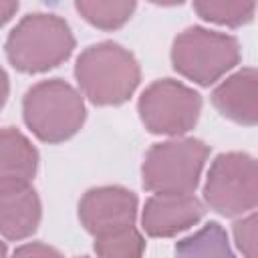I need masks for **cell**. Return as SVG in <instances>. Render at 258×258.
I'll list each match as a JSON object with an SVG mask.
<instances>
[{
    "mask_svg": "<svg viewBox=\"0 0 258 258\" xmlns=\"http://www.w3.org/2000/svg\"><path fill=\"white\" fill-rule=\"evenodd\" d=\"M75 77L91 103L121 105L135 93L141 69L133 52L113 40H103L79 54Z\"/></svg>",
    "mask_w": 258,
    "mask_h": 258,
    "instance_id": "1",
    "label": "cell"
},
{
    "mask_svg": "<svg viewBox=\"0 0 258 258\" xmlns=\"http://www.w3.org/2000/svg\"><path fill=\"white\" fill-rule=\"evenodd\" d=\"M75 36L56 14H26L6 38V56L22 73H44L71 56Z\"/></svg>",
    "mask_w": 258,
    "mask_h": 258,
    "instance_id": "2",
    "label": "cell"
},
{
    "mask_svg": "<svg viewBox=\"0 0 258 258\" xmlns=\"http://www.w3.org/2000/svg\"><path fill=\"white\" fill-rule=\"evenodd\" d=\"M22 113L28 129L46 143L67 141L85 123L83 97L62 79L32 85L24 95Z\"/></svg>",
    "mask_w": 258,
    "mask_h": 258,
    "instance_id": "3",
    "label": "cell"
},
{
    "mask_svg": "<svg viewBox=\"0 0 258 258\" xmlns=\"http://www.w3.org/2000/svg\"><path fill=\"white\" fill-rule=\"evenodd\" d=\"M210 147L194 137L155 143L141 165L143 187L155 194H194Z\"/></svg>",
    "mask_w": 258,
    "mask_h": 258,
    "instance_id": "4",
    "label": "cell"
},
{
    "mask_svg": "<svg viewBox=\"0 0 258 258\" xmlns=\"http://www.w3.org/2000/svg\"><path fill=\"white\" fill-rule=\"evenodd\" d=\"M240 60V44L234 36L189 26L179 32L171 46L173 69L185 79L208 87L234 69Z\"/></svg>",
    "mask_w": 258,
    "mask_h": 258,
    "instance_id": "5",
    "label": "cell"
},
{
    "mask_svg": "<svg viewBox=\"0 0 258 258\" xmlns=\"http://www.w3.org/2000/svg\"><path fill=\"white\" fill-rule=\"evenodd\" d=\"M204 200L214 212L228 218L254 210L258 202V169L254 157L240 151L220 153L208 171Z\"/></svg>",
    "mask_w": 258,
    "mask_h": 258,
    "instance_id": "6",
    "label": "cell"
},
{
    "mask_svg": "<svg viewBox=\"0 0 258 258\" xmlns=\"http://www.w3.org/2000/svg\"><path fill=\"white\" fill-rule=\"evenodd\" d=\"M137 109L145 129L157 135L177 137L196 127L202 111V97L179 81L161 79L141 93Z\"/></svg>",
    "mask_w": 258,
    "mask_h": 258,
    "instance_id": "7",
    "label": "cell"
},
{
    "mask_svg": "<svg viewBox=\"0 0 258 258\" xmlns=\"http://www.w3.org/2000/svg\"><path fill=\"white\" fill-rule=\"evenodd\" d=\"M79 218L95 238L129 228L137 218V196L121 185L93 187L79 202Z\"/></svg>",
    "mask_w": 258,
    "mask_h": 258,
    "instance_id": "8",
    "label": "cell"
},
{
    "mask_svg": "<svg viewBox=\"0 0 258 258\" xmlns=\"http://www.w3.org/2000/svg\"><path fill=\"white\" fill-rule=\"evenodd\" d=\"M204 204L194 194H155L143 208V230L153 238H169L198 224Z\"/></svg>",
    "mask_w": 258,
    "mask_h": 258,
    "instance_id": "9",
    "label": "cell"
},
{
    "mask_svg": "<svg viewBox=\"0 0 258 258\" xmlns=\"http://www.w3.org/2000/svg\"><path fill=\"white\" fill-rule=\"evenodd\" d=\"M42 206L28 181L0 183V234L8 240H22L36 232Z\"/></svg>",
    "mask_w": 258,
    "mask_h": 258,
    "instance_id": "10",
    "label": "cell"
},
{
    "mask_svg": "<svg viewBox=\"0 0 258 258\" xmlns=\"http://www.w3.org/2000/svg\"><path fill=\"white\" fill-rule=\"evenodd\" d=\"M214 107L228 119L240 125H256L258 121V73L246 67L226 81H222L212 93Z\"/></svg>",
    "mask_w": 258,
    "mask_h": 258,
    "instance_id": "11",
    "label": "cell"
},
{
    "mask_svg": "<svg viewBox=\"0 0 258 258\" xmlns=\"http://www.w3.org/2000/svg\"><path fill=\"white\" fill-rule=\"evenodd\" d=\"M38 151L14 127H0V183L28 181L36 175Z\"/></svg>",
    "mask_w": 258,
    "mask_h": 258,
    "instance_id": "12",
    "label": "cell"
},
{
    "mask_svg": "<svg viewBox=\"0 0 258 258\" xmlns=\"http://www.w3.org/2000/svg\"><path fill=\"white\" fill-rule=\"evenodd\" d=\"M175 258H236L224 228L218 222L206 224L202 230L175 244Z\"/></svg>",
    "mask_w": 258,
    "mask_h": 258,
    "instance_id": "13",
    "label": "cell"
},
{
    "mask_svg": "<svg viewBox=\"0 0 258 258\" xmlns=\"http://www.w3.org/2000/svg\"><path fill=\"white\" fill-rule=\"evenodd\" d=\"M75 8L79 10V14L91 22L97 28H105V30H113L123 26L133 10H135V2H95V0H79L75 4Z\"/></svg>",
    "mask_w": 258,
    "mask_h": 258,
    "instance_id": "14",
    "label": "cell"
},
{
    "mask_svg": "<svg viewBox=\"0 0 258 258\" xmlns=\"http://www.w3.org/2000/svg\"><path fill=\"white\" fill-rule=\"evenodd\" d=\"M145 240L133 228H123L95 238L97 258H143Z\"/></svg>",
    "mask_w": 258,
    "mask_h": 258,
    "instance_id": "15",
    "label": "cell"
},
{
    "mask_svg": "<svg viewBox=\"0 0 258 258\" xmlns=\"http://www.w3.org/2000/svg\"><path fill=\"white\" fill-rule=\"evenodd\" d=\"M194 10L210 22L240 26L252 20L256 4L254 2H194Z\"/></svg>",
    "mask_w": 258,
    "mask_h": 258,
    "instance_id": "16",
    "label": "cell"
},
{
    "mask_svg": "<svg viewBox=\"0 0 258 258\" xmlns=\"http://www.w3.org/2000/svg\"><path fill=\"white\" fill-rule=\"evenodd\" d=\"M234 238L244 258H256V214H250L234 224Z\"/></svg>",
    "mask_w": 258,
    "mask_h": 258,
    "instance_id": "17",
    "label": "cell"
},
{
    "mask_svg": "<svg viewBox=\"0 0 258 258\" xmlns=\"http://www.w3.org/2000/svg\"><path fill=\"white\" fill-rule=\"evenodd\" d=\"M10 258H62V256L58 250H54L48 244L30 242V244H22L20 248H16Z\"/></svg>",
    "mask_w": 258,
    "mask_h": 258,
    "instance_id": "18",
    "label": "cell"
},
{
    "mask_svg": "<svg viewBox=\"0 0 258 258\" xmlns=\"http://www.w3.org/2000/svg\"><path fill=\"white\" fill-rule=\"evenodd\" d=\"M16 10H18V2H4V0H0V26L6 24L14 16Z\"/></svg>",
    "mask_w": 258,
    "mask_h": 258,
    "instance_id": "19",
    "label": "cell"
},
{
    "mask_svg": "<svg viewBox=\"0 0 258 258\" xmlns=\"http://www.w3.org/2000/svg\"><path fill=\"white\" fill-rule=\"evenodd\" d=\"M8 91H10L8 75H6V71L0 67V109L4 107V103H6V99H8Z\"/></svg>",
    "mask_w": 258,
    "mask_h": 258,
    "instance_id": "20",
    "label": "cell"
},
{
    "mask_svg": "<svg viewBox=\"0 0 258 258\" xmlns=\"http://www.w3.org/2000/svg\"><path fill=\"white\" fill-rule=\"evenodd\" d=\"M0 258H6V244L0 240Z\"/></svg>",
    "mask_w": 258,
    "mask_h": 258,
    "instance_id": "21",
    "label": "cell"
},
{
    "mask_svg": "<svg viewBox=\"0 0 258 258\" xmlns=\"http://www.w3.org/2000/svg\"><path fill=\"white\" fill-rule=\"evenodd\" d=\"M81 258H89V256H81Z\"/></svg>",
    "mask_w": 258,
    "mask_h": 258,
    "instance_id": "22",
    "label": "cell"
}]
</instances>
